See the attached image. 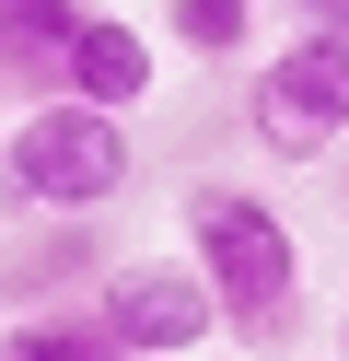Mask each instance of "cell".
I'll use <instances>...</instances> for the list:
<instances>
[{
    "mask_svg": "<svg viewBox=\"0 0 349 361\" xmlns=\"http://www.w3.org/2000/svg\"><path fill=\"white\" fill-rule=\"evenodd\" d=\"M186 268L209 280V314L233 338H279L302 291V245L256 187H186Z\"/></svg>",
    "mask_w": 349,
    "mask_h": 361,
    "instance_id": "6da1fadb",
    "label": "cell"
},
{
    "mask_svg": "<svg viewBox=\"0 0 349 361\" xmlns=\"http://www.w3.org/2000/svg\"><path fill=\"white\" fill-rule=\"evenodd\" d=\"M128 187V128L93 105H23L0 128V210L12 221H82Z\"/></svg>",
    "mask_w": 349,
    "mask_h": 361,
    "instance_id": "7a4b0ae2",
    "label": "cell"
},
{
    "mask_svg": "<svg viewBox=\"0 0 349 361\" xmlns=\"http://www.w3.org/2000/svg\"><path fill=\"white\" fill-rule=\"evenodd\" d=\"M245 128L279 152V164H314V152L349 140V35H291V47L256 71Z\"/></svg>",
    "mask_w": 349,
    "mask_h": 361,
    "instance_id": "3957f363",
    "label": "cell"
},
{
    "mask_svg": "<svg viewBox=\"0 0 349 361\" xmlns=\"http://www.w3.org/2000/svg\"><path fill=\"white\" fill-rule=\"evenodd\" d=\"M93 326L116 338V361H163V350H198L221 314H209V280L186 257H128V268H105L93 280Z\"/></svg>",
    "mask_w": 349,
    "mask_h": 361,
    "instance_id": "277c9868",
    "label": "cell"
},
{
    "mask_svg": "<svg viewBox=\"0 0 349 361\" xmlns=\"http://www.w3.org/2000/svg\"><path fill=\"white\" fill-rule=\"evenodd\" d=\"M152 94V35L116 24V12H82L59 47V105H93V117H128Z\"/></svg>",
    "mask_w": 349,
    "mask_h": 361,
    "instance_id": "5b68a950",
    "label": "cell"
},
{
    "mask_svg": "<svg viewBox=\"0 0 349 361\" xmlns=\"http://www.w3.org/2000/svg\"><path fill=\"white\" fill-rule=\"evenodd\" d=\"M82 24V0H0V82H23L35 105H59V47Z\"/></svg>",
    "mask_w": 349,
    "mask_h": 361,
    "instance_id": "8992f818",
    "label": "cell"
},
{
    "mask_svg": "<svg viewBox=\"0 0 349 361\" xmlns=\"http://www.w3.org/2000/svg\"><path fill=\"white\" fill-rule=\"evenodd\" d=\"M0 361H116V338L93 326L82 303H59V314H23V326H0Z\"/></svg>",
    "mask_w": 349,
    "mask_h": 361,
    "instance_id": "52a82bcc",
    "label": "cell"
},
{
    "mask_svg": "<svg viewBox=\"0 0 349 361\" xmlns=\"http://www.w3.org/2000/svg\"><path fill=\"white\" fill-rule=\"evenodd\" d=\"M163 24H175L186 59H245L256 47V0H163Z\"/></svg>",
    "mask_w": 349,
    "mask_h": 361,
    "instance_id": "ba28073f",
    "label": "cell"
},
{
    "mask_svg": "<svg viewBox=\"0 0 349 361\" xmlns=\"http://www.w3.org/2000/svg\"><path fill=\"white\" fill-rule=\"evenodd\" d=\"M302 12V35H349V0H291Z\"/></svg>",
    "mask_w": 349,
    "mask_h": 361,
    "instance_id": "9c48e42d",
    "label": "cell"
},
{
    "mask_svg": "<svg viewBox=\"0 0 349 361\" xmlns=\"http://www.w3.org/2000/svg\"><path fill=\"white\" fill-rule=\"evenodd\" d=\"M338 338H349V326H338Z\"/></svg>",
    "mask_w": 349,
    "mask_h": 361,
    "instance_id": "30bf717a",
    "label": "cell"
}]
</instances>
